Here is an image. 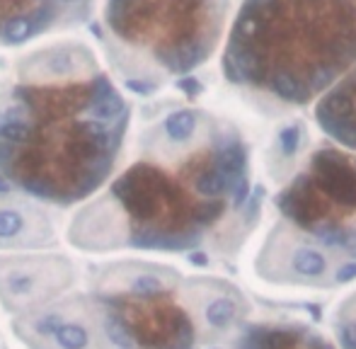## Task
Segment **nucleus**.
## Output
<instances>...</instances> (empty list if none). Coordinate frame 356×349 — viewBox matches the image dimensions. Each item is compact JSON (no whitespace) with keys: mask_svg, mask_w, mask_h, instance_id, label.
<instances>
[{"mask_svg":"<svg viewBox=\"0 0 356 349\" xmlns=\"http://www.w3.org/2000/svg\"><path fill=\"white\" fill-rule=\"evenodd\" d=\"M284 223L298 243L266 253L260 277L276 287L337 289L356 279V204L325 194L308 170L298 173L276 196Z\"/></svg>","mask_w":356,"mask_h":349,"instance_id":"obj_1","label":"nucleus"},{"mask_svg":"<svg viewBox=\"0 0 356 349\" xmlns=\"http://www.w3.org/2000/svg\"><path fill=\"white\" fill-rule=\"evenodd\" d=\"M71 284V269L61 259L0 262V296L12 311H29Z\"/></svg>","mask_w":356,"mask_h":349,"instance_id":"obj_2","label":"nucleus"},{"mask_svg":"<svg viewBox=\"0 0 356 349\" xmlns=\"http://www.w3.org/2000/svg\"><path fill=\"white\" fill-rule=\"evenodd\" d=\"M228 349H339L332 332L300 318H247L228 337Z\"/></svg>","mask_w":356,"mask_h":349,"instance_id":"obj_3","label":"nucleus"},{"mask_svg":"<svg viewBox=\"0 0 356 349\" xmlns=\"http://www.w3.org/2000/svg\"><path fill=\"white\" fill-rule=\"evenodd\" d=\"M53 15H56V10H53L51 3H39L32 12L5 19L3 29H0V37L8 44H22L27 39H32L34 34L44 32L53 22Z\"/></svg>","mask_w":356,"mask_h":349,"instance_id":"obj_4","label":"nucleus"},{"mask_svg":"<svg viewBox=\"0 0 356 349\" xmlns=\"http://www.w3.org/2000/svg\"><path fill=\"white\" fill-rule=\"evenodd\" d=\"M330 332L339 349H356V291H349L330 316Z\"/></svg>","mask_w":356,"mask_h":349,"instance_id":"obj_5","label":"nucleus"},{"mask_svg":"<svg viewBox=\"0 0 356 349\" xmlns=\"http://www.w3.org/2000/svg\"><path fill=\"white\" fill-rule=\"evenodd\" d=\"M260 85L266 87L269 92H274V95L281 97V100L298 102V105H303V102H308L310 97H313V90H310L303 80L291 76V73H269Z\"/></svg>","mask_w":356,"mask_h":349,"instance_id":"obj_6","label":"nucleus"},{"mask_svg":"<svg viewBox=\"0 0 356 349\" xmlns=\"http://www.w3.org/2000/svg\"><path fill=\"white\" fill-rule=\"evenodd\" d=\"M51 340L58 349H90L92 345L90 327L80 321H63Z\"/></svg>","mask_w":356,"mask_h":349,"instance_id":"obj_7","label":"nucleus"},{"mask_svg":"<svg viewBox=\"0 0 356 349\" xmlns=\"http://www.w3.org/2000/svg\"><path fill=\"white\" fill-rule=\"evenodd\" d=\"M194 129H196V114L189 110H180L165 119V134H167V139L175 141V144L189 141Z\"/></svg>","mask_w":356,"mask_h":349,"instance_id":"obj_8","label":"nucleus"},{"mask_svg":"<svg viewBox=\"0 0 356 349\" xmlns=\"http://www.w3.org/2000/svg\"><path fill=\"white\" fill-rule=\"evenodd\" d=\"M24 230V216L17 209H0V240H12Z\"/></svg>","mask_w":356,"mask_h":349,"instance_id":"obj_9","label":"nucleus"},{"mask_svg":"<svg viewBox=\"0 0 356 349\" xmlns=\"http://www.w3.org/2000/svg\"><path fill=\"white\" fill-rule=\"evenodd\" d=\"M66 321L61 311H46L42 316H37L32 321V330L37 332L39 337H53V332L58 330V325Z\"/></svg>","mask_w":356,"mask_h":349,"instance_id":"obj_10","label":"nucleus"},{"mask_svg":"<svg viewBox=\"0 0 356 349\" xmlns=\"http://www.w3.org/2000/svg\"><path fill=\"white\" fill-rule=\"evenodd\" d=\"M279 144H281V151L284 155H294L300 146V131L298 126H286L284 131L279 134Z\"/></svg>","mask_w":356,"mask_h":349,"instance_id":"obj_11","label":"nucleus"},{"mask_svg":"<svg viewBox=\"0 0 356 349\" xmlns=\"http://www.w3.org/2000/svg\"><path fill=\"white\" fill-rule=\"evenodd\" d=\"M177 87H180L182 92H187L189 97H194L201 92V85H199L196 78H180V80H177Z\"/></svg>","mask_w":356,"mask_h":349,"instance_id":"obj_12","label":"nucleus"},{"mask_svg":"<svg viewBox=\"0 0 356 349\" xmlns=\"http://www.w3.org/2000/svg\"><path fill=\"white\" fill-rule=\"evenodd\" d=\"M126 87H128V90L143 92V95H146V92H151V90H153L151 85H146V83H136V80H128V83H126Z\"/></svg>","mask_w":356,"mask_h":349,"instance_id":"obj_13","label":"nucleus"},{"mask_svg":"<svg viewBox=\"0 0 356 349\" xmlns=\"http://www.w3.org/2000/svg\"><path fill=\"white\" fill-rule=\"evenodd\" d=\"M8 189H10V185L3 180V175H0V194H5V191H8Z\"/></svg>","mask_w":356,"mask_h":349,"instance_id":"obj_14","label":"nucleus"},{"mask_svg":"<svg viewBox=\"0 0 356 349\" xmlns=\"http://www.w3.org/2000/svg\"><path fill=\"white\" fill-rule=\"evenodd\" d=\"M56 3H73V0H56Z\"/></svg>","mask_w":356,"mask_h":349,"instance_id":"obj_15","label":"nucleus"}]
</instances>
